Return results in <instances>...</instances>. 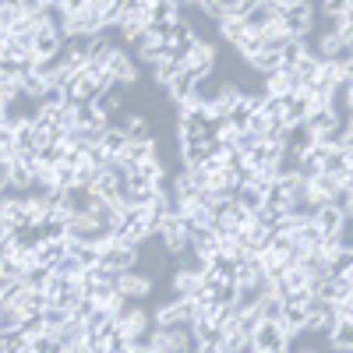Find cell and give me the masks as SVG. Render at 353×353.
Listing matches in <instances>:
<instances>
[{
    "label": "cell",
    "mask_w": 353,
    "mask_h": 353,
    "mask_svg": "<svg viewBox=\"0 0 353 353\" xmlns=\"http://www.w3.org/2000/svg\"><path fill=\"white\" fill-rule=\"evenodd\" d=\"M152 311H145L141 304H134L131 311H124L121 318H117V332L128 336V339H141L152 346Z\"/></svg>",
    "instance_id": "cell-1"
},
{
    "label": "cell",
    "mask_w": 353,
    "mask_h": 353,
    "mask_svg": "<svg viewBox=\"0 0 353 353\" xmlns=\"http://www.w3.org/2000/svg\"><path fill=\"white\" fill-rule=\"evenodd\" d=\"M290 336L283 332L279 321H261V325L254 329L251 336V350L254 353H290Z\"/></svg>",
    "instance_id": "cell-2"
},
{
    "label": "cell",
    "mask_w": 353,
    "mask_h": 353,
    "mask_svg": "<svg viewBox=\"0 0 353 353\" xmlns=\"http://www.w3.org/2000/svg\"><path fill=\"white\" fill-rule=\"evenodd\" d=\"M117 290H121L128 301L141 304V301H149V297H152L156 279H152L149 272H141V269H128V272H121V276H117Z\"/></svg>",
    "instance_id": "cell-3"
},
{
    "label": "cell",
    "mask_w": 353,
    "mask_h": 353,
    "mask_svg": "<svg viewBox=\"0 0 353 353\" xmlns=\"http://www.w3.org/2000/svg\"><path fill=\"white\" fill-rule=\"evenodd\" d=\"M99 265H106V269L113 272H128V269H138L141 265V248H128V244H106L99 251Z\"/></svg>",
    "instance_id": "cell-4"
},
{
    "label": "cell",
    "mask_w": 353,
    "mask_h": 353,
    "mask_svg": "<svg viewBox=\"0 0 353 353\" xmlns=\"http://www.w3.org/2000/svg\"><path fill=\"white\" fill-rule=\"evenodd\" d=\"M181 8H184L181 0H152L149 11H145V25L156 28V32H163L166 25L184 21V11H181Z\"/></svg>",
    "instance_id": "cell-5"
},
{
    "label": "cell",
    "mask_w": 353,
    "mask_h": 353,
    "mask_svg": "<svg viewBox=\"0 0 353 353\" xmlns=\"http://www.w3.org/2000/svg\"><path fill=\"white\" fill-rule=\"evenodd\" d=\"M103 68L110 71L113 81H124V85H134V81H138V61H134L128 50H121V46L110 50V57H106Z\"/></svg>",
    "instance_id": "cell-6"
},
{
    "label": "cell",
    "mask_w": 353,
    "mask_h": 353,
    "mask_svg": "<svg viewBox=\"0 0 353 353\" xmlns=\"http://www.w3.org/2000/svg\"><path fill=\"white\" fill-rule=\"evenodd\" d=\"M237 244L241 251H251V254H265L272 248V226H265L258 219H251V226L237 230Z\"/></svg>",
    "instance_id": "cell-7"
},
{
    "label": "cell",
    "mask_w": 353,
    "mask_h": 353,
    "mask_svg": "<svg viewBox=\"0 0 353 353\" xmlns=\"http://www.w3.org/2000/svg\"><path fill=\"white\" fill-rule=\"evenodd\" d=\"M219 96H223V78H216V71L212 74H201L198 81H194V88H191V106H201V110H212L216 103H219Z\"/></svg>",
    "instance_id": "cell-8"
},
{
    "label": "cell",
    "mask_w": 353,
    "mask_h": 353,
    "mask_svg": "<svg viewBox=\"0 0 353 353\" xmlns=\"http://www.w3.org/2000/svg\"><path fill=\"white\" fill-rule=\"evenodd\" d=\"M181 68L194 71L198 78H201V74H212V71H216V46H212L209 39H194V46H191V53H188V61H184Z\"/></svg>",
    "instance_id": "cell-9"
},
{
    "label": "cell",
    "mask_w": 353,
    "mask_h": 353,
    "mask_svg": "<svg viewBox=\"0 0 353 353\" xmlns=\"http://www.w3.org/2000/svg\"><path fill=\"white\" fill-rule=\"evenodd\" d=\"M343 121H346V117H339V113H336V106H314V110H311V117L304 121V128H307L314 138H325V134H329V131H336Z\"/></svg>",
    "instance_id": "cell-10"
},
{
    "label": "cell",
    "mask_w": 353,
    "mask_h": 353,
    "mask_svg": "<svg viewBox=\"0 0 353 353\" xmlns=\"http://www.w3.org/2000/svg\"><path fill=\"white\" fill-rule=\"evenodd\" d=\"M68 46V39L61 32H53V28H36V39H32V53H36V61H50V57H57Z\"/></svg>",
    "instance_id": "cell-11"
},
{
    "label": "cell",
    "mask_w": 353,
    "mask_h": 353,
    "mask_svg": "<svg viewBox=\"0 0 353 353\" xmlns=\"http://www.w3.org/2000/svg\"><path fill=\"white\" fill-rule=\"evenodd\" d=\"M201 286V276L184 272V269H173L170 272V301H191Z\"/></svg>",
    "instance_id": "cell-12"
},
{
    "label": "cell",
    "mask_w": 353,
    "mask_h": 353,
    "mask_svg": "<svg viewBox=\"0 0 353 353\" xmlns=\"http://www.w3.org/2000/svg\"><path fill=\"white\" fill-rule=\"evenodd\" d=\"M283 152H286V149H283L279 141H265V138H261V141L254 145V149H251L244 159H248V166H251V170H261V166H276Z\"/></svg>",
    "instance_id": "cell-13"
},
{
    "label": "cell",
    "mask_w": 353,
    "mask_h": 353,
    "mask_svg": "<svg viewBox=\"0 0 353 353\" xmlns=\"http://www.w3.org/2000/svg\"><path fill=\"white\" fill-rule=\"evenodd\" d=\"M68 248H71V241L68 237H57V241H43L39 248H36V261L43 265V269H57V265L64 261V254H68Z\"/></svg>",
    "instance_id": "cell-14"
},
{
    "label": "cell",
    "mask_w": 353,
    "mask_h": 353,
    "mask_svg": "<svg viewBox=\"0 0 353 353\" xmlns=\"http://www.w3.org/2000/svg\"><path fill=\"white\" fill-rule=\"evenodd\" d=\"M283 99H286V124H290V128L304 124L307 117H311V110H314V99H311L307 92H290V96H283Z\"/></svg>",
    "instance_id": "cell-15"
},
{
    "label": "cell",
    "mask_w": 353,
    "mask_h": 353,
    "mask_svg": "<svg viewBox=\"0 0 353 353\" xmlns=\"http://www.w3.org/2000/svg\"><path fill=\"white\" fill-rule=\"evenodd\" d=\"M74 128H88V131H106L110 117H103L96 110V103H78L74 106Z\"/></svg>",
    "instance_id": "cell-16"
},
{
    "label": "cell",
    "mask_w": 353,
    "mask_h": 353,
    "mask_svg": "<svg viewBox=\"0 0 353 353\" xmlns=\"http://www.w3.org/2000/svg\"><path fill=\"white\" fill-rule=\"evenodd\" d=\"M307 321H311V314H307L304 307H286V304H283V314H279V325H283V332H286L290 339H297V336H304V332H307Z\"/></svg>",
    "instance_id": "cell-17"
},
{
    "label": "cell",
    "mask_w": 353,
    "mask_h": 353,
    "mask_svg": "<svg viewBox=\"0 0 353 353\" xmlns=\"http://www.w3.org/2000/svg\"><path fill=\"white\" fill-rule=\"evenodd\" d=\"M14 307H18L21 314H39V311L46 307V293L36 290V286H21L18 297H14Z\"/></svg>",
    "instance_id": "cell-18"
},
{
    "label": "cell",
    "mask_w": 353,
    "mask_h": 353,
    "mask_svg": "<svg viewBox=\"0 0 353 353\" xmlns=\"http://www.w3.org/2000/svg\"><path fill=\"white\" fill-rule=\"evenodd\" d=\"M152 156H159V141L152 138V141H128V149H124V163L128 166H138V163H145V159H152Z\"/></svg>",
    "instance_id": "cell-19"
},
{
    "label": "cell",
    "mask_w": 353,
    "mask_h": 353,
    "mask_svg": "<svg viewBox=\"0 0 353 353\" xmlns=\"http://www.w3.org/2000/svg\"><path fill=\"white\" fill-rule=\"evenodd\" d=\"M293 241H297L304 251H318V248H321V241H325V233H321V230H318V223L307 216V219L301 223V230L293 233Z\"/></svg>",
    "instance_id": "cell-20"
},
{
    "label": "cell",
    "mask_w": 353,
    "mask_h": 353,
    "mask_svg": "<svg viewBox=\"0 0 353 353\" xmlns=\"http://www.w3.org/2000/svg\"><path fill=\"white\" fill-rule=\"evenodd\" d=\"M311 219L318 223V230H321V233H339V230H343V219H346V212H339L336 205H321V209H318Z\"/></svg>",
    "instance_id": "cell-21"
},
{
    "label": "cell",
    "mask_w": 353,
    "mask_h": 353,
    "mask_svg": "<svg viewBox=\"0 0 353 353\" xmlns=\"http://www.w3.org/2000/svg\"><path fill=\"white\" fill-rule=\"evenodd\" d=\"M254 74H261V85H265V78L269 74H276V71H283V57L279 53H258V57H251V61H244Z\"/></svg>",
    "instance_id": "cell-22"
},
{
    "label": "cell",
    "mask_w": 353,
    "mask_h": 353,
    "mask_svg": "<svg viewBox=\"0 0 353 353\" xmlns=\"http://www.w3.org/2000/svg\"><path fill=\"white\" fill-rule=\"evenodd\" d=\"M128 141H131V138H128L121 128H106V131H103V138H99V145L106 149V156H110V159H121V156H124V149H128Z\"/></svg>",
    "instance_id": "cell-23"
},
{
    "label": "cell",
    "mask_w": 353,
    "mask_h": 353,
    "mask_svg": "<svg viewBox=\"0 0 353 353\" xmlns=\"http://www.w3.org/2000/svg\"><path fill=\"white\" fill-rule=\"evenodd\" d=\"M272 21H279L276 14H272V8L269 4H258V8H251L248 11V18H244V25H248V32H265Z\"/></svg>",
    "instance_id": "cell-24"
},
{
    "label": "cell",
    "mask_w": 353,
    "mask_h": 353,
    "mask_svg": "<svg viewBox=\"0 0 353 353\" xmlns=\"http://www.w3.org/2000/svg\"><path fill=\"white\" fill-rule=\"evenodd\" d=\"M71 318H74V314H71L68 307H61V304H46V307H43V325H46V332H61Z\"/></svg>",
    "instance_id": "cell-25"
},
{
    "label": "cell",
    "mask_w": 353,
    "mask_h": 353,
    "mask_svg": "<svg viewBox=\"0 0 353 353\" xmlns=\"http://www.w3.org/2000/svg\"><path fill=\"white\" fill-rule=\"evenodd\" d=\"M176 74H181V64H176V61H156V64H152V78H156V85L163 88V92L173 85Z\"/></svg>",
    "instance_id": "cell-26"
},
{
    "label": "cell",
    "mask_w": 353,
    "mask_h": 353,
    "mask_svg": "<svg viewBox=\"0 0 353 353\" xmlns=\"http://www.w3.org/2000/svg\"><path fill=\"white\" fill-rule=\"evenodd\" d=\"M258 314H261V321H279V314H283V297L272 290V293H265V297L258 301Z\"/></svg>",
    "instance_id": "cell-27"
},
{
    "label": "cell",
    "mask_w": 353,
    "mask_h": 353,
    "mask_svg": "<svg viewBox=\"0 0 353 353\" xmlns=\"http://www.w3.org/2000/svg\"><path fill=\"white\" fill-rule=\"evenodd\" d=\"M293 71L301 74V81H311V78H318V71H321V57L314 53V50H307L297 64H293Z\"/></svg>",
    "instance_id": "cell-28"
},
{
    "label": "cell",
    "mask_w": 353,
    "mask_h": 353,
    "mask_svg": "<svg viewBox=\"0 0 353 353\" xmlns=\"http://www.w3.org/2000/svg\"><path fill=\"white\" fill-rule=\"evenodd\" d=\"M219 36H223L233 50H237V46H241V39L248 36V25H244V21H237V18H226V21L219 25Z\"/></svg>",
    "instance_id": "cell-29"
},
{
    "label": "cell",
    "mask_w": 353,
    "mask_h": 353,
    "mask_svg": "<svg viewBox=\"0 0 353 353\" xmlns=\"http://www.w3.org/2000/svg\"><path fill=\"white\" fill-rule=\"evenodd\" d=\"M28 353H64V346L57 339V332H43L36 339H28Z\"/></svg>",
    "instance_id": "cell-30"
},
{
    "label": "cell",
    "mask_w": 353,
    "mask_h": 353,
    "mask_svg": "<svg viewBox=\"0 0 353 353\" xmlns=\"http://www.w3.org/2000/svg\"><path fill=\"white\" fill-rule=\"evenodd\" d=\"M68 251L81 261V269H92V265H99V248H96V244H74V241H71Z\"/></svg>",
    "instance_id": "cell-31"
},
{
    "label": "cell",
    "mask_w": 353,
    "mask_h": 353,
    "mask_svg": "<svg viewBox=\"0 0 353 353\" xmlns=\"http://www.w3.org/2000/svg\"><path fill=\"white\" fill-rule=\"evenodd\" d=\"M329 346L336 353L346 350V346H353V321H339V325L332 329V336H329Z\"/></svg>",
    "instance_id": "cell-32"
},
{
    "label": "cell",
    "mask_w": 353,
    "mask_h": 353,
    "mask_svg": "<svg viewBox=\"0 0 353 353\" xmlns=\"http://www.w3.org/2000/svg\"><path fill=\"white\" fill-rule=\"evenodd\" d=\"M332 276H339V279H350V283H353V251H350V248H343V251L332 258Z\"/></svg>",
    "instance_id": "cell-33"
},
{
    "label": "cell",
    "mask_w": 353,
    "mask_h": 353,
    "mask_svg": "<svg viewBox=\"0 0 353 353\" xmlns=\"http://www.w3.org/2000/svg\"><path fill=\"white\" fill-rule=\"evenodd\" d=\"M0 276H4L8 283H14V279L25 276V265H21L14 254H0Z\"/></svg>",
    "instance_id": "cell-34"
},
{
    "label": "cell",
    "mask_w": 353,
    "mask_h": 353,
    "mask_svg": "<svg viewBox=\"0 0 353 353\" xmlns=\"http://www.w3.org/2000/svg\"><path fill=\"white\" fill-rule=\"evenodd\" d=\"M304 53H307V43H304V39H290V43L283 46V53H279V57H283V68H293Z\"/></svg>",
    "instance_id": "cell-35"
},
{
    "label": "cell",
    "mask_w": 353,
    "mask_h": 353,
    "mask_svg": "<svg viewBox=\"0 0 353 353\" xmlns=\"http://www.w3.org/2000/svg\"><path fill=\"white\" fill-rule=\"evenodd\" d=\"M28 339L21 332H0V353H25Z\"/></svg>",
    "instance_id": "cell-36"
},
{
    "label": "cell",
    "mask_w": 353,
    "mask_h": 353,
    "mask_svg": "<svg viewBox=\"0 0 353 353\" xmlns=\"http://www.w3.org/2000/svg\"><path fill=\"white\" fill-rule=\"evenodd\" d=\"M346 8H350V0H318V14L325 18V21L339 18V14H343Z\"/></svg>",
    "instance_id": "cell-37"
},
{
    "label": "cell",
    "mask_w": 353,
    "mask_h": 353,
    "mask_svg": "<svg viewBox=\"0 0 353 353\" xmlns=\"http://www.w3.org/2000/svg\"><path fill=\"white\" fill-rule=\"evenodd\" d=\"M311 184H314V191H321L325 198H332V194L339 191V176H336V173H318Z\"/></svg>",
    "instance_id": "cell-38"
},
{
    "label": "cell",
    "mask_w": 353,
    "mask_h": 353,
    "mask_svg": "<svg viewBox=\"0 0 353 353\" xmlns=\"http://www.w3.org/2000/svg\"><path fill=\"white\" fill-rule=\"evenodd\" d=\"M46 332V325H43V311L39 314H25V321H21V336L25 339H36V336H43Z\"/></svg>",
    "instance_id": "cell-39"
},
{
    "label": "cell",
    "mask_w": 353,
    "mask_h": 353,
    "mask_svg": "<svg viewBox=\"0 0 353 353\" xmlns=\"http://www.w3.org/2000/svg\"><path fill=\"white\" fill-rule=\"evenodd\" d=\"M237 53L244 57V61H251V57H258V53H261V32H248V36L241 39Z\"/></svg>",
    "instance_id": "cell-40"
},
{
    "label": "cell",
    "mask_w": 353,
    "mask_h": 353,
    "mask_svg": "<svg viewBox=\"0 0 353 353\" xmlns=\"http://www.w3.org/2000/svg\"><path fill=\"white\" fill-rule=\"evenodd\" d=\"M53 272H61L64 279H78V276H81L85 269H81V261H78V258H74V254L68 251V254H64V261H61V265H57V269H53Z\"/></svg>",
    "instance_id": "cell-41"
},
{
    "label": "cell",
    "mask_w": 353,
    "mask_h": 353,
    "mask_svg": "<svg viewBox=\"0 0 353 353\" xmlns=\"http://www.w3.org/2000/svg\"><path fill=\"white\" fill-rule=\"evenodd\" d=\"M0 194H11V159H0Z\"/></svg>",
    "instance_id": "cell-42"
},
{
    "label": "cell",
    "mask_w": 353,
    "mask_h": 353,
    "mask_svg": "<svg viewBox=\"0 0 353 353\" xmlns=\"http://www.w3.org/2000/svg\"><path fill=\"white\" fill-rule=\"evenodd\" d=\"M184 4H188V8H194L198 14H205V11H209V8H216L219 0H184Z\"/></svg>",
    "instance_id": "cell-43"
},
{
    "label": "cell",
    "mask_w": 353,
    "mask_h": 353,
    "mask_svg": "<svg viewBox=\"0 0 353 353\" xmlns=\"http://www.w3.org/2000/svg\"><path fill=\"white\" fill-rule=\"evenodd\" d=\"M61 8H64L68 14H78V11L88 8V0H61Z\"/></svg>",
    "instance_id": "cell-44"
},
{
    "label": "cell",
    "mask_w": 353,
    "mask_h": 353,
    "mask_svg": "<svg viewBox=\"0 0 353 353\" xmlns=\"http://www.w3.org/2000/svg\"><path fill=\"white\" fill-rule=\"evenodd\" d=\"M339 318H343V321H353V297L339 304Z\"/></svg>",
    "instance_id": "cell-45"
},
{
    "label": "cell",
    "mask_w": 353,
    "mask_h": 353,
    "mask_svg": "<svg viewBox=\"0 0 353 353\" xmlns=\"http://www.w3.org/2000/svg\"><path fill=\"white\" fill-rule=\"evenodd\" d=\"M201 353H223L219 346H201Z\"/></svg>",
    "instance_id": "cell-46"
},
{
    "label": "cell",
    "mask_w": 353,
    "mask_h": 353,
    "mask_svg": "<svg viewBox=\"0 0 353 353\" xmlns=\"http://www.w3.org/2000/svg\"><path fill=\"white\" fill-rule=\"evenodd\" d=\"M346 131H350V134H353V113H350V121H346Z\"/></svg>",
    "instance_id": "cell-47"
},
{
    "label": "cell",
    "mask_w": 353,
    "mask_h": 353,
    "mask_svg": "<svg viewBox=\"0 0 353 353\" xmlns=\"http://www.w3.org/2000/svg\"><path fill=\"white\" fill-rule=\"evenodd\" d=\"M346 216H353V191H350V212Z\"/></svg>",
    "instance_id": "cell-48"
},
{
    "label": "cell",
    "mask_w": 353,
    "mask_h": 353,
    "mask_svg": "<svg viewBox=\"0 0 353 353\" xmlns=\"http://www.w3.org/2000/svg\"><path fill=\"white\" fill-rule=\"evenodd\" d=\"M297 353H318V350H297Z\"/></svg>",
    "instance_id": "cell-49"
},
{
    "label": "cell",
    "mask_w": 353,
    "mask_h": 353,
    "mask_svg": "<svg viewBox=\"0 0 353 353\" xmlns=\"http://www.w3.org/2000/svg\"><path fill=\"white\" fill-rule=\"evenodd\" d=\"M350 297H353V286H350Z\"/></svg>",
    "instance_id": "cell-50"
},
{
    "label": "cell",
    "mask_w": 353,
    "mask_h": 353,
    "mask_svg": "<svg viewBox=\"0 0 353 353\" xmlns=\"http://www.w3.org/2000/svg\"><path fill=\"white\" fill-rule=\"evenodd\" d=\"M258 4H265V0H258Z\"/></svg>",
    "instance_id": "cell-51"
}]
</instances>
